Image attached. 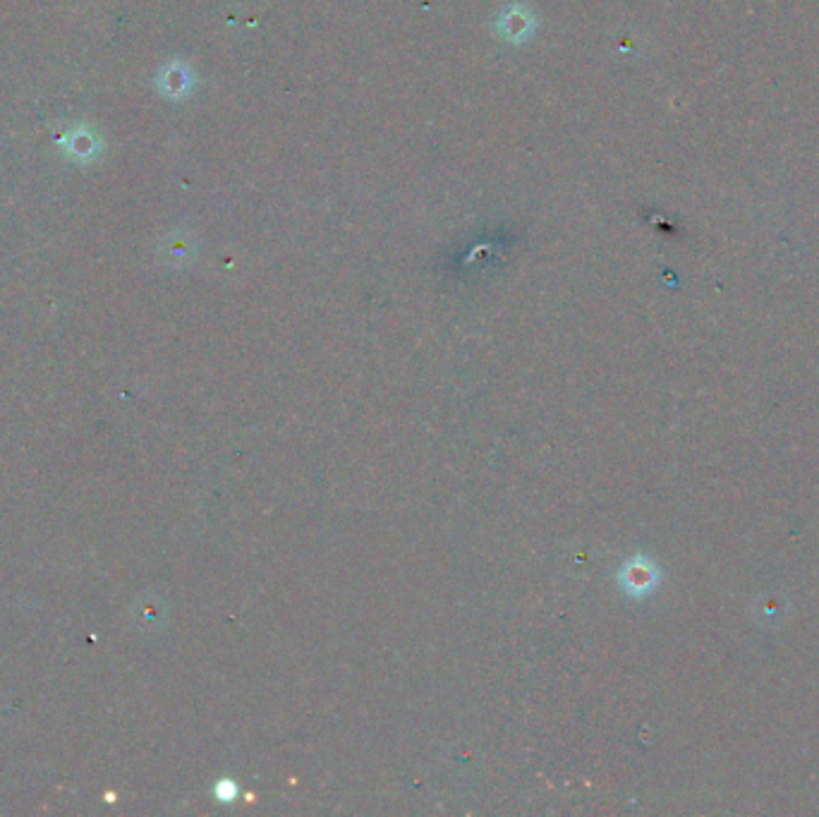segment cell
Listing matches in <instances>:
<instances>
[{"label":"cell","instance_id":"obj_1","mask_svg":"<svg viewBox=\"0 0 819 817\" xmlns=\"http://www.w3.org/2000/svg\"><path fill=\"white\" fill-rule=\"evenodd\" d=\"M618 583L630 597H647L659 583V571L647 556L637 554L618 573Z\"/></svg>","mask_w":819,"mask_h":817}]
</instances>
